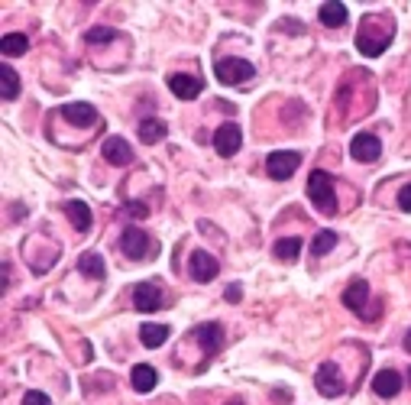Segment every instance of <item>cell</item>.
<instances>
[{
  "instance_id": "cell-1",
  "label": "cell",
  "mask_w": 411,
  "mask_h": 405,
  "mask_svg": "<svg viewBox=\"0 0 411 405\" xmlns=\"http://www.w3.org/2000/svg\"><path fill=\"white\" fill-rule=\"evenodd\" d=\"M308 198L311 205L318 207L321 214H337V195H334V182L328 172L314 169L308 175Z\"/></svg>"
},
{
  "instance_id": "cell-2",
  "label": "cell",
  "mask_w": 411,
  "mask_h": 405,
  "mask_svg": "<svg viewBox=\"0 0 411 405\" xmlns=\"http://www.w3.org/2000/svg\"><path fill=\"white\" fill-rule=\"evenodd\" d=\"M214 75L220 85H243V81L256 78V68H252V62H246V58L227 56V58H217Z\"/></svg>"
},
{
  "instance_id": "cell-3",
  "label": "cell",
  "mask_w": 411,
  "mask_h": 405,
  "mask_svg": "<svg viewBox=\"0 0 411 405\" xmlns=\"http://www.w3.org/2000/svg\"><path fill=\"white\" fill-rule=\"evenodd\" d=\"M301 166V156L295 150H282V152H272L269 159H266V172H269V179L275 182H285L291 179Z\"/></svg>"
},
{
  "instance_id": "cell-4",
  "label": "cell",
  "mask_w": 411,
  "mask_h": 405,
  "mask_svg": "<svg viewBox=\"0 0 411 405\" xmlns=\"http://www.w3.org/2000/svg\"><path fill=\"white\" fill-rule=\"evenodd\" d=\"M314 386H318L321 396H328V399H337V396H344V373H340V367L337 363H321V370L314 373Z\"/></svg>"
},
{
  "instance_id": "cell-5",
  "label": "cell",
  "mask_w": 411,
  "mask_h": 405,
  "mask_svg": "<svg viewBox=\"0 0 411 405\" xmlns=\"http://www.w3.org/2000/svg\"><path fill=\"white\" fill-rule=\"evenodd\" d=\"M120 250H123V256H127V260H146V256H150L156 246H152L150 234H143L140 227H127V230H123V237H120Z\"/></svg>"
},
{
  "instance_id": "cell-6",
  "label": "cell",
  "mask_w": 411,
  "mask_h": 405,
  "mask_svg": "<svg viewBox=\"0 0 411 405\" xmlns=\"http://www.w3.org/2000/svg\"><path fill=\"white\" fill-rule=\"evenodd\" d=\"M240 146H243V130L236 127V123H224V127H217L214 133V150L220 152V156H236L240 152Z\"/></svg>"
},
{
  "instance_id": "cell-7",
  "label": "cell",
  "mask_w": 411,
  "mask_h": 405,
  "mask_svg": "<svg viewBox=\"0 0 411 405\" xmlns=\"http://www.w3.org/2000/svg\"><path fill=\"white\" fill-rule=\"evenodd\" d=\"M188 273H191V279H195V283H211V279H217L220 266H217V260L211 253H204V250H195V253H191V260H188Z\"/></svg>"
},
{
  "instance_id": "cell-8",
  "label": "cell",
  "mask_w": 411,
  "mask_h": 405,
  "mask_svg": "<svg viewBox=\"0 0 411 405\" xmlns=\"http://www.w3.org/2000/svg\"><path fill=\"white\" fill-rule=\"evenodd\" d=\"M350 152H353L356 162H376L382 156V143L376 133H356L353 143H350Z\"/></svg>"
},
{
  "instance_id": "cell-9",
  "label": "cell",
  "mask_w": 411,
  "mask_h": 405,
  "mask_svg": "<svg viewBox=\"0 0 411 405\" xmlns=\"http://www.w3.org/2000/svg\"><path fill=\"white\" fill-rule=\"evenodd\" d=\"M195 338H198V344H201V350H204V357H214V354H220V347H224V328H220L217 321H207V324L195 328Z\"/></svg>"
},
{
  "instance_id": "cell-10",
  "label": "cell",
  "mask_w": 411,
  "mask_h": 405,
  "mask_svg": "<svg viewBox=\"0 0 411 405\" xmlns=\"http://www.w3.org/2000/svg\"><path fill=\"white\" fill-rule=\"evenodd\" d=\"M133 305H136V311H159L162 308V289L159 283H140L136 289H133Z\"/></svg>"
},
{
  "instance_id": "cell-11",
  "label": "cell",
  "mask_w": 411,
  "mask_h": 405,
  "mask_svg": "<svg viewBox=\"0 0 411 405\" xmlns=\"http://www.w3.org/2000/svg\"><path fill=\"white\" fill-rule=\"evenodd\" d=\"M101 156L111 166H130L133 162V146L123 136H107L104 140V146H101Z\"/></svg>"
},
{
  "instance_id": "cell-12",
  "label": "cell",
  "mask_w": 411,
  "mask_h": 405,
  "mask_svg": "<svg viewBox=\"0 0 411 405\" xmlns=\"http://www.w3.org/2000/svg\"><path fill=\"white\" fill-rule=\"evenodd\" d=\"M201 88H204V81L195 75H168V91L182 101H195L201 95Z\"/></svg>"
},
{
  "instance_id": "cell-13",
  "label": "cell",
  "mask_w": 411,
  "mask_h": 405,
  "mask_svg": "<svg viewBox=\"0 0 411 405\" xmlns=\"http://www.w3.org/2000/svg\"><path fill=\"white\" fill-rule=\"evenodd\" d=\"M62 117H65L68 123H75V127H94V123H97V111L84 101L65 104V107H62Z\"/></svg>"
},
{
  "instance_id": "cell-14",
  "label": "cell",
  "mask_w": 411,
  "mask_h": 405,
  "mask_svg": "<svg viewBox=\"0 0 411 405\" xmlns=\"http://www.w3.org/2000/svg\"><path fill=\"white\" fill-rule=\"evenodd\" d=\"M398 389H402V376L395 373V370H379L373 376V392L382 399H392L398 396Z\"/></svg>"
},
{
  "instance_id": "cell-15",
  "label": "cell",
  "mask_w": 411,
  "mask_h": 405,
  "mask_svg": "<svg viewBox=\"0 0 411 405\" xmlns=\"http://www.w3.org/2000/svg\"><path fill=\"white\" fill-rule=\"evenodd\" d=\"M366 299H369V285H366V279H353V283L346 285L344 305L350 311H363L366 315Z\"/></svg>"
},
{
  "instance_id": "cell-16",
  "label": "cell",
  "mask_w": 411,
  "mask_h": 405,
  "mask_svg": "<svg viewBox=\"0 0 411 405\" xmlns=\"http://www.w3.org/2000/svg\"><path fill=\"white\" fill-rule=\"evenodd\" d=\"M130 379H133V389H136V392H150V389H156V383H159V373H156V367H150V363H136Z\"/></svg>"
},
{
  "instance_id": "cell-17",
  "label": "cell",
  "mask_w": 411,
  "mask_h": 405,
  "mask_svg": "<svg viewBox=\"0 0 411 405\" xmlns=\"http://www.w3.org/2000/svg\"><path fill=\"white\" fill-rule=\"evenodd\" d=\"M318 17L324 26H346V17H350V13H346V7L340 0H328V3H321Z\"/></svg>"
},
{
  "instance_id": "cell-18",
  "label": "cell",
  "mask_w": 411,
  "mask_h": 405,
  "mask_svg": "<svg viewBox=\"0 0 411 405\" xmlns=\"http://www.w3.org/2000/svg\"><path fill=\"white\" fill-rule=\"evenodd\" d=\"M65 214H68V221H72V224H75V230H91V207L84 205V201H68L65 205Z\"/></svg>"
},
{
  "instance_id": "cell-19",
  "label": "cell",
  "mask_w": 411,
  "mask_h": 405,
  "mask_svg": "<svg viewBox=\"0 0 411 405\" xmlns=\"http://www.w3.org/2000/svg\"><path fill=\"white\" fill-rule=\"evenodd\" d=\"M168 127L162 120H156V117H150V120H140V140L146 143V146H156V143L166 140Z\"/></svg>"
},
{
  "instance_id": "cell-20",
  "label": "cell",
  "mask_w": 411,
  "mask_h": 405,
  "mask_svg": "<svg viewBox=\"0 0 411 405\" xmlns=\"http://www.w3.org/2000/svg\"><path fill=\"white\" fill-rule=\"evenodd\" d=\"M168 334H172V331H168V324H150V321H146V324L140 328L143 347H162V344L168 340Z\"/></svg>"
},
{
  "instance_id": "cell-21",
  "label": "cell",
  "mask_w": 411,
  "mask_h": 405,
  "mask_svg": "<svg viewBox=\"0 0 411 405\" xmlns=\"http://www.w3.org/2000/svg\"><path fill=\"white\" fill-rule=\"evenodd\" d=\"M78 273L88 276V279H104V276H107L104 256L101 253H84L81 260H78Z\"/></svg>"
},
{
  "instance_id": "cell-22",
  "label": "cell",
  "mask_w": 411,
  "mask_h": 405,
  "mask_svg": "<svg viewBox=\"0 0 411 405\" xmlns=\"http://www.w3.org/2000/svg\"><path fill=\"white\" fill-rule=\"evenodd\" d=\"M272 253H275V260H285V263H295L301 253V237H285V240H279V244L272 246Z\"/></svg>"
},
{
  "instance_id": "cell-23",
  "label": "cell",
  "mask_w": 411,
  "mask_h": 405,
  "mask_svg": "<svg viewBox=\"0 0 411 405\" xmlns=\"http://www.w3.org/2000/svg\"><path fill=\"white\" fill-rule=\"evenodd\" d=\"M29 49V39L23 36V33H7V36L0 39V52L7 58H13V56H23Z\"/></svg>"
},
{
  "instance_id": "cell-24",
  "label": "cell",
  "mask_w": 411,
  "mask_h": 405,
  "mask_svg": "<svg viewBox=\"0 0 411 405\" xmlns=\"http://www.w3.org/2000/svg\"><path fill=\"white\" fill-rule=\"evenodd\" d=\"M0 81H3V91H0L3 101H17L19 97V75L7 65V62H3V68H0Z\"/></svg>"
},
{
  "instance_id": "cell-25",
  "label": "cell",
  "mask_w": 411,
  "mask_h": 405,
  "mask_svg": "<svg viewBox=\"0 0 411 405\" xmlns=\"http://www.w3.org/2000/svg\"><path fill=\"white\" fill-rule=\"evenodd\" d=\"M334 246H337V234H334V230H321V234L311 240V253L324 256V253H330Z\"/></svg>"
},
{
  "instance_id": "cell-26",
  "label": "cell",
  "mask_w": 411,
  "mask_h": 405,
  "mask_svg": "<svg viewBox=\"0 0 411 405\" xmlns=\"http://www.w3.org/2000/svg\"><path fill=\"white\" fill-rule=\"evenodd\" d=\"M88 42H111V39H117V29H111V26H94V29H88Z\"/></svg>"
},
{
  "instance_id": "cell-27",
  "label": "cell",
  "mask_w": 411,
  "mask_h": 405,
  "mask_svg": "<svg viewBox=\"0 0 411 405\" xmlns=\"http://www.w3.org/2000/svg\"><path fill=\"white\" fill-rule=\"evenodd\" d=\"M127 214L143 221V217H150V205H146V201H127Z\"/></svg>"
},
{
  "instance_id": "cell-28",
  "label": "cell",
  "mask_w": 411,
  "mask_h": 405,
  "mask_svg": "<svg viewBox=\"0 0 411 405\" xmlns=\"http://www.w3.org/2000/svg\"><path fill=\"white\" fill-rule=\"evenodd\" d=\"M23 405H52V399L46 392H39V389H29L26 396H23Z\"/></svg>"
},
{
  "instance_id": "cell-29",
  "label": "cell",
  "mask_w": 411,
  "mask_h": 405,
  "mask_svg": "<svg viewBox=\"0 0 411 405\" xmlns=\"http://www.w3.org/2000/svg\"><path fill=\"white\" fill-rule=\"evenodd\" d=\"M398 207H402V211H408V214H411V185H405V189L398 191Z\"/></svg>"
},
{
  "instance_id": "cell-30",
  "label": "cell",
  "mask_w": 411,
  "mask_h": 405,
  "mask_svg": "<svg viewBox=\"0 0 411 405\" xmlns=\"http://www.w3.org/2000/svg\"><path fill=\"white\" fill-rule=\"evenodd\" d=\"M240 299H243V289H240V285H230V289H227V302H240Z\"/></svg>"
},
{
  "instance_id": "cell-31",
  "label": "cell",
  "mask_w": 411,
  "mask_h": 405,
  "mask_svg": "<svg viewBox=\"0 0 411 405\" xmlns=\"http://www.w3.org/2000/svg\"><path fill=\"white\" fill-rule=\"evenodd\" d=\"M275 402H282V405H289V402H291V396H289V392H275Z\"/></svg>"
},
{
  "instance_id": "cell-32",
  "label": "cell",
  "mask_w": 411,
  "mask_h": 405,
  "mask_svg": "<svg viewBox=\"0 0 411 405\" xmlns=\"http://www.w3.org/2000/svg\"><path fill=\"white\" fill-rule=\"evenodd\" d=\"M405 350H408V354H411V331H408V334H405Z\"/></svg>"
},
{
  "instance_id": "cell-33",
  "label": "cell",
  "mask_w": 411,
  "mask_h": 405,
  "mask_svg": "<svg viewBox=\"0 0 411 405\" xmlns=\"http://www.w3.org/2000/svg\"><path fill=\"white\" fill-rule=\"evenodd\" d=\"M227 405H243V399H230V402H227Z\"/></svg>"
},
{
  "instance_id": "cell-34",
  "label": "cell",
  "mask_w": 411,
  "mask_h": 405,
  "mask_svg": "<svg viewBox=\"0 0 411 405\" xmlns=\"http://www.w3.org/2000/svg\"><path fill=\"white\" fill-rule=\"evenodd\" d=\"M408 379H411V373H408Z\"/></svg>"
}]
</instances>
